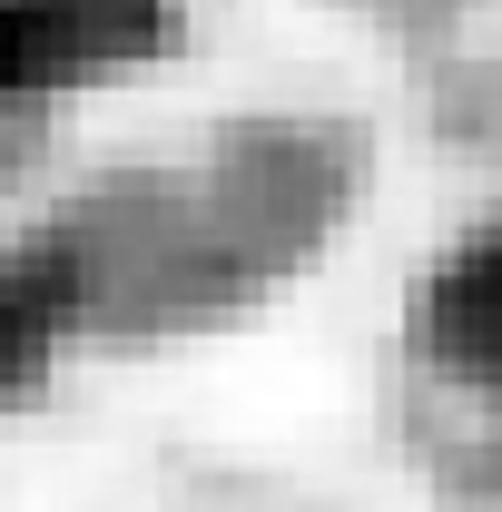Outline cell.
Here are the masks:
<instances>
[{"mask_svg": "<svg viewBox=\"0 0 502 512\" xmlns=\"http://www.w3.org/2000/svg\"><path fill=\"white\" fill-rule=\"evenodd\" d=\"M168 30V0H0V99H40L79 69L138 60Z\"/></svg>", "mask_w": 502, "mask_h": 512, "instance_id": "cell-1", "label": "cell"}, {"mask_svg": "<svg viewBox=\"0 0 502 512\" xmlns=\"http://www.w3.org/2000/svg\"><path fill=\"white\" fill-rule=\"evenodd\" d=\"M424 345L453 375L502 384V237H473L424 296Z\"/></svg>", "mask_w": 502, "mask_h": 512, "instance_id": "cell-2", "label": "cell"}, {"mask_svg": "<svg viewBox=\"0 0 502 512\" xmlns=\"http://www.w3.org/2000/svg\"><path fill=\"white\" fill-rule=\"evenodd\" d=\"M60 316H69V256H20V266H0V394L50 365Z\"/></svg>", "mask_w": 502, "mask_h": 512, "instance_id": "cell-3", "label": "cell"}]
</instances>
